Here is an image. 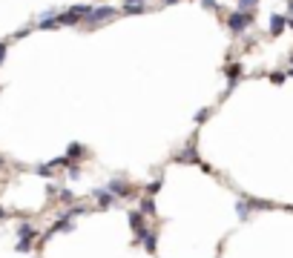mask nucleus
Wrapping results in <instances>:
<instances>
[{
    "label": "nucleus",
    "instance_id": "nucleus-15",
    "mask_svg": "<svg viewBox=\"0 0 293 258\" xmlns=\"http://www.w3.org/2000/svg\"><path fill=\"white\" fill-rule=\"evenodd\" d=\"M259 0H239V9H245V12H250L253 6H256Z\"/></svg>",
    "mask_w": 293,
    "mask_h": 258
},
{
    "label": "nucleus",
    "instance_id": "nucleus-9",
    "mask_svg": "<svg viewBox=\"0 0 293 258\" xmlns=\"http://www.w3.org/2000/svg\"><path fill=\"white\" fill-rule=\"evenodd\" d=\"M176 161H187V164H199L201 158H199V155H196V149H193V146H187V149H184V152H181V155H176Z\"/></svg>",
    "mask_w": 293,
    "mask_h": 258
},
{
    "label": "nucleus",
    "instance_id": "nucleus-3",
    "mask_svg": "<svg viewBox=\"0 0 293 258\" xmlns=\"http://www.w3.org/2000/svg\"><path fill=\"white\" fill-rule=\"evenodd\" d=\"M129 227H132V233H135V244H141V238L150 233V230L144 227V212H141V210L129 212Z\"/></svg>",
    "mask_w": 293,
    "mask_h": 258
},
{
    "label": "nucleus",
    "instance_id": "nucleus-5",
    "mask_svg": "<svg viewBox=\"0 0 293 258\" xmlns=\"http://www.w3.org/2000/svg\"><path fill=\"white\" fill-rule=\"evenodd\" d=\"M92 195L98 198V207H101V210H106V207H112V204H115V195H112L109 189H95Z\"/></svg>",
    "mask_w": 293,
    "mask_h": 258
},
{
    "label": "nucleus",
    "instance_id": "nucleus-14",
    "mask_svg": "<svg viewBox=\"0 0 293 258\" xmlns=\"http://www.w3.org/2000/svg\"><path fill=\"white\" fill-rule=\"evenodd\" d=\"M161 184H164V178H158V181H153V184H147V195H155V192L161 189Z\"/></svg>",
    "mask_w": 293,
    "mask_h": 258
},
{
    "label": "nucleus",
    "instance_id": "nucleus-11",
    "mask_svg": "<svg viewBox=\"0 0 293 258\" xmlns=\"http://www.w3.org/2000/svg\"><path fill=\"white\" fill-rule=\"evenodd\" d=\"M236 212H239V218L245 221L247 215H250V204H247V201H239V204H236Z\"/></svg>",
    "mask_w": 293,
    "mask_h": 258
},
{
    "label": "nucleus",
    "instance_id": "nucleus-7",
    "mask_svg": "<svg viewBox=\"0 0 293 258\" xmlns=\"http://www.w3.org/2000/svg\"><path fill=\"white\" fill-rule=\"evenodd\" d=\"M35 227H32V224H20V227H17V241H32V238H35Z\"/></svg>",
    "mask_w": 293,
    "mask_h": 258
},
{
    "label": "nucleus",
    "instance_id": "nucleus-20",
    "mask_svg": "<svg viewBox=\"0 0 293 258\" xmlns=\"http://www.w3.org/2000/svg\"><path fill=\"white\" fill-rule=\"evenodd\" d=\"M207 118H210V109H204V112H199V115H196V124H201V121H207Z\"/></svg>",
    "mask_w": 293,
    "mask_h": 258
},
{
    "label": "nucleus",
    "instance_id": "nucleus-8",
    "mask_svg": "<svg viewBox=\"0 0 293 258\" xmlns=\"http://www.w3.org/2000/svg\"><path fill=\"white\" fill-rule=\"evenodd\" d=\"M63 158H66L69 164H72V161H81V158H83V146H81V143H69V149H66Z\"/></svg>",
    "mask_w": 293,
    "mask_h": 258
},
{
    "label": "nucleus",
    "instance_id": "nucleus-6",
    "mask_svg": "<svg viewBox=\"0 0 293 258\" xmlns=\"http://www.w3.org/2000/svg\"><path fill=\"white\" fill-rule=\"evenodd\" d=\"M288 26V14H273L270 17V35H282Z\"/></svg>",
    "mask_w": 293,
    "mask_h": 258
},
{
    "label": "nucleus",
    "instance_id": "nucleus-4",
    "mask_svg": "<svg viewBox=\"0 0 293 258\" xmlns=\"http://www.w3.org/2000/svg\"><path fill=\"white\" fill-rule=\"evenodd\" d=\"M106 189H109L115 198H129V195H132V187H129V184H124L121 178H112V181L106 184Z\"/></svg>",
    "mask_w": 293,
    "mask_h": 258
},
{
    "label": "nucleus",
    "instance_id": "nucleus-2",
    "mask_svg": "<svg viewBox=\"0 0 293 258\" xmlns=\"http://www.w3.org/2000/svg\"><path fill=\"white\" fill-rule=\"evenodd\" d=\"M115 14H118L115 6H92V12H89V17H86V26L95 29L98 23H104V20H109V17H115Z\"/></svg>",
    "mask_w": 293,
    "mask_h": 258
},
{
    "label": "nucleus",
    "instance_id": "nucleus-21",
    "mask_svg": "<svg viewBox=\"0 0 293 258\" xmlns=\"http://www.w3.org/2000/svg\"><path fill=\"white\" fill-rule=\"evenodd\" d=\"M270 81H273V83H282V81H285V75H282V72H273V75H270Z\"/></svg>",
    "mask_w": 293,
    "mask_h": 258
},
{
    "label": "nucleus",
    "instance_id": "nucleus-16",
    "mask_svg": "<svg viewBox=\"0 0 293 258\" xmlns=\"http://www.w3.org/2000/svg\"><path fill=\"white\" fill-rule=\"evenodd\" d=\"M72 201H75V195H72L69 189H63V192H60V204H72Z\"/></svg>",
    "mask_w": 293,
    "mask_h": 258
},
{
    "label": "nucleus",
    "instance_id": "nucleus-13",
    "mask_svg": "<svg viewBox=\"0 0 293 258\" xmlns=\"http://www.w3.org/2000/svg\"><path fill=\"white\" fill-rule=\"evenodd\" d=\"M141 244L147 247L150 253H155V233H147V235H144V238H141Z\"/></svg>",
    "mask_w": 293,
    "mask_h": 258
},
{
    "label": "nucleus",
    "instance_id": "nucleus-12",
    "mask_svg": "<svg viewBox=\"0 0 293 258\" xmlns=\"http://www.w3.org/2000/svg\"><path fill=\"white\" fill-rule=\"evenodd\" d=\"M124 12L127 14H141L144 12V3H124Z\"/></svg>",
    "mask_w": 293,
    "mask_h": 258
},
{
    "label": "nucleus",
    "instance_id": "nucleus-23",
    "mask_svg": "<svg viewBox=\"0 0 293 258\" xmlns=\"http://www.w3.org/2000/svg\"><path fill=\"white\" fill-rule=\"evenodd\" d=\"M0 218H3V207H0Z\"/></svg>",
    "mask_w": 293,
    "mask_h": 258
},
{
    "label": "nucleus",
    "instance_id": "nucleus-22",
    "mask_svg": "<svg viewBox=\"0 0 293 258\" xmlns=\"http://www.w3.org/2000/svg\"><path fill=\"white\" fill-rule=\"evenodd\" d=\"M124 3H144V0H124Z\"/></svg>",
    "mask_w": 293,
    "mask_h": 258
},
{
    "label": "nucleus",
    "instance_id": "nucleus-18",
    "mask_svg": "<svg viewBox=\"0 0 293 258\" xmlns=\"http://www.w3.org/2000/svg\"><path fill=\"white\" fill-rule=\"evenodd\" d=\"M201 6L210 9V12H219V3H216V0H201Z\"/></svg>",
    "mask_w": 293,
    "mask_h": 258
},
{
    "label": "nucleus",
    "instance_id": "nucleus-1",
    "mask_svg": "<svg viewBox=\"0 0 293 258\" xmlns=\"http://www.w3.org/2000/svg\"><path fill=\"white\" fill-rule=\"evenodd\" d=\"M247 26H253V14L245 12V9H239V12H233L227 17V29H230L233 35H242Z\"/></svg>",
    "mask_w": 293,
    "mask_h": 258
},
{
    "label": "nucleus",
    "instance_id": "nucleus-19",
    "mask_svg": "<svg viewBox=\"0 0 293 258\" xmlns=\"http://www.w3.org/2000/svg\"><path fill=\"white\" fill-rule=\"evenodd\" d=\"M6 52H9V43H6V40H0V63L6 60Z\"/></svg>",
    "mask_w": 293,
    "mask_h": 258
},
{
    "label": "nucleus",
    "instance_id": "nucleus-17",
    "mask_svg": "<svg viewBox=\"0 0 293 258\" xmlns=\"http://www.w3.org/2000/svg\"><path fill=\"white\" fill-rule=\"evenodd\" d=\"M14 250H17V253H29V250H32V241H17Z\"/></svg>",
    "mask_w": 293,
    "mask_h": 258
},
{
    "label": "nucleus",
    "instance_id": "nucleus-10",
    "mask_svg": "<svg viewBox=\"0 0 293 258\" xmlns=\"http://www.w3.org/2000/svg\"><path fill=\"white\" fill-rule=\"evenodd\" d=\"M141 212H144V215H155V201H153V195H144V198H141Z\"/></svg>",
    "mask_w": 293,
    "mask_h": 258
}]
</instances>
